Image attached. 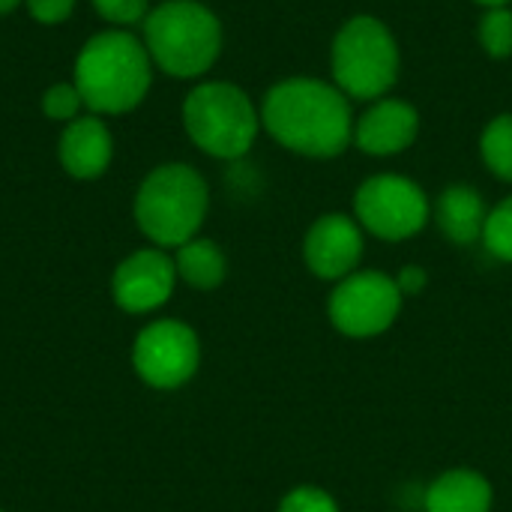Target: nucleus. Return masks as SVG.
Here are the masks:
<instances>
[{
  "instance_id": "1",
  "label": "nucleus",
  "mask_w": 512,
  "mask_h": 512,
  "mask_svg": "<svg viewBox=\"0 0 512 512\" xmlns=\"http://www.w3.org/2000/svg\"><path fill=\"white\" fill-rule=\"evenodd\" d=\"M261 126L285 150L309 159H333L354 141L348 96L318 78H288L267 90Z\"/></svg>"
},
{
  "instance_id": "2",
  "label": "nucleus",
  "mask_w": 512,
  "mask_h": 512,
  "mask_svg": "<svg viewBox=\"0 0 512 512\" xmlns=\"http://www.w3.org/2000/svg\"><path fill=\"white\" fill-rule=\"evenodd\" d=\"M153 60L132 30L108 27L93 33L75 54L72 84L78 87L90 114H129L153 84Z\"/></svg>"
},
{
  "instance_id": "3",
  "label": "nucleus",
  "mask_w": 512,
  "mask_h": 512,
  "mask_svg": "<svg viewBox=\"0 0 512 512\" xmlns=\"http://www.w3.org/2000/svg\"><path fill=\"white\" fill-rule=\"evenodd\" d=\"M210 210L207 180L186 162L156 165L138 186L132 216L138 231L159 249H177L198 237Z\"/></svg>"
},
{
  "instance_id": "4",
  "label": "nucleus",
  "mask_w": 512,
  "mask_h": 512,
  "mask_svg": "<svg viewBox=\"0 0 512 512\" xmlns=\"http://www.w3.org/2000/svg\"><path fill=\"white\" fill-rule=\"evenodd\" d=\"M141 33L153 66L171 78H201L222 54V21L198 0H165L153 6Z\"/></svg>"
},
{
  "instance_id": "5",
  "label": "nucleus",
  "mask_w": 512,
  "mask_h": 512,
  "mask_svg": "<svg viewBox=\"0 0 512 512\" xmlns=\"http://www.w3.org/2000/svg\"><path fill=\"white\" fill-rule=\"evenodd\" d=\"M183 129L207 156L240 159L258 138L261 111L243 87L231 81H201L183 99Z\"/></svg>"
},
{
  "instance_id": "6",
  "label": "nucleus",
  "mask_w": 512,
  "mask_h": 512,
  "mask_svg": "<svg viewBox=\"0 0 512 512\" xmlns=\"http://www.w3.org/2000/svg\"><path fill=\"white\" fill-rule=\"evenodd\" d=\"M333 81L351 99H381L399 78V45L375 15L348 18L330 51Z\"/></svg>"
},
{
  "instance_id": "7",
  "label": "nucleus",
  "mask_w": 512,
  "mask_h": 512,
  "mask_svg": "<svg viewBox=\"0 0 512 512\" xmlns=\"http://www.w3.org/2000/svg\"><path fill=\"white\" fill-rule=\"evenodd\" d=\"M354 213L363 231L378 240H408L420 234L432 216L426 192L402 174H375L360 183Z\"/></svg>"
},
{
  "instance_id": "8",
  "label": "nucleus",
  "mask_w": 512,
  "mask_h": 512,
  "mask_svg": "<svg viewBox=\"0 0 512 512\" xmlns=\"http://www.w3.org/2000/svg\"><path fill=\"white\" fill-rule=\"evenodd\" d=\"M402 291L393 276L381 270H357L336 282L330 294V321L342 336L372 339L387 333L402 312Z\"/></svg>"
},
{
  "instance_id": "9",
  "label": "nucleus",
  "mask_w": 512,
  "mask_h": 512,
  "mask_svg": "<svg viewBox=\"0 0 512 512\" xmlns=\"http://www.w3.org/2000/svg\"><path fill=\"white\" fill-rule=\"evenodd\" d=\"M198 366V333L177 318L150 321L132 342V369L153 390H180L195 378Z\"/></svg>"
},
{
  "instance_id": "10",
  "label": "nucleus",
  "mask_w": 512,
  "mask_h": 512,
  "mask_svg": "<svg viewBox=\"0 0 512 512\" xmlns=\"http://www.w3.org/2000/svg\"><path fill=\"white\" fill-rule=\"evenodd\" d=\"M174 285V258L159 246H147L126 255L111 273V297L129 315H147L162 309L171 300Z\"/></svg>"
},
{
  "instance_id": "11",
  "label": "nucleus",
  "mask_w": 512,
  "mask_h": 512,
  "mask_svg": "<svg viewBox=\"0 0 512 512\" xmlns=\"http://www.w3.org/2000/svg\"><path fill=\"white\" fill-rule=\"evenodd\" d=\"M306 267L327 282H342L357 273L363 258V228L345 213H327L312 222L303 240Z\"/></svg>"
},
{
  "instance_id": "12",
  "label": "nucleus",
  "mask_w": 512,
  "mask_h": 512,
  "mask_svg": "<svg viewBox=\"0 0 512 512\" xmlns=\"http://www.w3.org/2000/svg\"><path fill=\"white\" fill-rule=\"evenodd\" d=\"M114 159V135L99 114H81L66 123L57 141V162L75 180H99Z\"/></svg>"
},
{
  "instance_id": "13",
  "label": "nucleus",
  "mask_w": 512,
  "mask_h": 512,
  "mask_svg": "<svg viewBox=\"0 0 512 512\" xmlns=\"http://www.w3.org/2000/svg\"><path fill=\"white\" fill-rule=\"evenodd\" d=\"M420 114L402 99H378L354 126V144L369 156H396L417 141Z\"/></svg>"
},
{
  "instance_id": "14",
  "label": "nucleus",
  "mask_w": 512,
  "mask_h": 512,
  "mask_svg": "<svg viewBox=\"0 0 512 512\" xmlns=\"http://www.w3.org/2000/svg\"><path fill=\"white\" fill-rule=\"evenodd\" d=\"M435 219L450 243L471 246V243L483 240L489 210H486L483 195L474 186L456 183L441 192V198L435 204Z\"/></svg>"
},
{
  "instance_id": "15",
  "label": "nucleus",
  "mask_w": 512,
  "mask_h": 512,
  "mask_svg": "<svg viewBox=\"0 0 512 512\" xmlns=\"http://www.w3.org/2000/svg\"><path fill=\"white\" fill-rule=\"evenodd\" d=\"M423 504L426 512H489L495 504V489L483 474L471 468H453L432 480Z\"/></svg>"
},
{
  "instance_id": "16",
  "label": "nucleus",
  "mask_w": 512,
  "mask_h": 512,
  "mask_svg": "<svg viewBox=\"0 0 512 512\" xmlns=\"http://www.w3.org/2000/svg\"><path fill=\"white\" fill-rule=\"evenodd\" d=\"M174 267H177V279L195 291H213L228 276L225 252L219 249V243H213L207 237H192L189 243L177 246Z\"/></svg>"
},
{
  "instance_id": "17",
  "label": "nucleus",
  "mask_w": 512,
  "mask_h": 512,
  "mask_svg": "<svg viewBox=\"0 0 512 512\" xmlns=\"http://www.w3.org/2000/svg\"><path fill=\"white\" fill-rule=\"evenodd\" d=\"M480 156L486 162V168L504 180L512 183V114L495 117L483 135H480Z\"/></svg>"
},
{
  "instance_id": "18",
  "label": "nucleus",
  "mask_w": 512,
  "mask_h": 512,
  "mask_svg": "<svg viewBox=\"0 0 512 512\" xmlns=\"http://www.w3.org/2000/svg\"><path fill=\"white\" fill-rule=\"evenodd\" d=\"M39 105H42V114L48 120L63 123V126L78 120L87 111V105H84V99H81V93H78V87L72 81H54L51 87H45Z\"/></svg>"
},
{
  "instance_id": "19",
  "label": "nucleus",
  "mask_w": 512,
  "mask_h": 512,
  "mask_svg": "<svg viewBox=\"0 0 512 512\" xmlns=\"http://www.w3.org/2000/svg\"><path fill=\"white\" fill-rule=\"evenodd\" d=\"M480 45L489 57H510L512 54V12L507 6L489 9L480 21Z\"/></svg>"
},
{
  "instance_id": "20",
  "label": "nucleus",
  "mask_w": 512,
  "mask_h": 512,
  "mask_svg": "<svg viewBox=\"0 0 512 512\" xmlns=\"http://www.w3.org/2000/svg\"><path fill=\"white\" fill-rule=\"evenodd\" d=\"M483 243L486 249L512 264V195L504 198L495 210H489V219H486V231H483Z\"/></svg>"
},
{
  "instance_id": "21",
  "label": "nucleus",
  "mask_w": 512,
  "mask_h": 512,
  "mask_svg": "<svg viewBox=\"0 0 512 512\" xmlns=\"http://www.w3.org/2000/svg\"><path fill=\"white\" fill-rule=\"evenodd\" d=\"M90 3L108 27H120V30H132L135 24H144V18L150 15V0H90Z\"/></svg>"
},
{
  "instance_id": "22",
  "label": "nucleus",
  "mask_w": 512,
  "mask_h": 512,
  "mask_svg": "<svg viewBox=\"0 0 512 512\" xmlns=\"http://www.w3.org/2000/svg\"><path fill=\"white\" fill-rule=\"evenodd\" d=\"M279 512H339L336 501L318 489V486H297L291 489L282 504H279Z\"/></svg>"
},
{
  "instance_id": "23",
  "label": "nucleus",
  "mask_w": 512,
  "mask_h": 512,
  "mask_svg": "<svg viewBox=\"0 0 512 512\" xmlns=\"http://www.w3.org/2000/svg\"><path fill=\"white\" fill-rule=\"evenodd\" d=\"M75 3H78V0H24L30 18H33L36 24H45V27L63 24V21L75 12Z\"/></svg>"
},
{
  "instance_id": "24",
  "label": "nucleus",
  "mask_w": 512,
  "mask_h": 512,
  "mask_svg": "<svg viewBox=\"0 0 512 512\" xmlns=\"http://www.w3.org/2000/svg\"><path fill=\"white\" fill-rule=\"evenodd\" d=\"M396 285H399L402 297H417V294H423V291H426V285H429V276H426V270H423V267H417V264H408V267H402V270H399V276H396Z\"/></svg>"
},
{
  "instance_id": "25",
  "label": "nucleus",
  "mask_w": 512,
  "mask_h": 512,
  "mask_svg": "<svg viewBox=\"0 0 512 512\" xmlns=\"http://www.w3.org/2000/svg\"><path fill=\"white\" fill-rule=\"evenodd\" d=\"M21 3H24V0H0V18H3V15H9V12H15Z\"/></svg>"
},
{
  "instance_id": "26",
  "label": "nucleus",
  "mask_w": 512,
  "mask_h": 512,
  "mask_svg": "<svg viewBox=\"0 0 512 512\" xmlns=\"http://www.w3.org/2000/svg\"><path fill=\"white\" fill-rule=\"evenodd\" d=\"M474 3H480V6H486V9H501V6H507L510 0H474Z\"/></svg>"
},
{
  "instance_id": "27",
  "label": "nucleus",
  "mask_w": 512,
  "mask_h": 512,
  "mask_svg": "<svg viewBox=\"0 0 512 512\" xmlns=\"http://www.w3.org/2000/svg\"><path fill=\"white\" fill-rule=\"evenodd\" d=\"M0 512H3V510H0Z\"/></svg>"
}]
</instances>
